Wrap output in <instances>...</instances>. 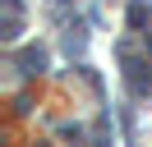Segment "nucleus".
Instances as JSON below:
<instances>
[{"label":"nucleus","instance_id":"obj_1","mask_svg":"<svg viewBox=\"0 0 152 147\" xmlns=\"http://www.w3.org/2000/svg\"><path fill=\"white\" fill-rule=\"evenodd\" d=\"M143 18H148V9H143V0H134V5H129V23H134V28H138V23H143Z\"/></svg>","mask_w":152,"mask_h":147}]
</instances>
